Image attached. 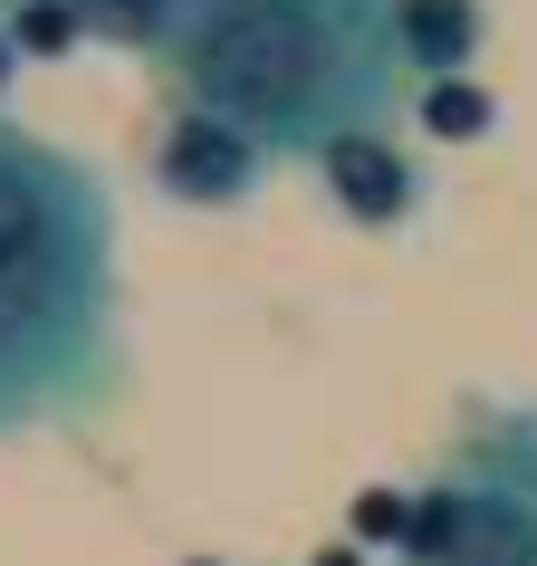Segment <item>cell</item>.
Instances as JSON below:
<instances>
[{"label":"cell","mask_w":537,"mask_h":566,"mask_svg":"<svg viewBox=\"0 0 537 566\" xmlns=\"http://www.w3.org/2000/svg\"><path fill=\"white\" fill-rule=\"evenodd\" d=\"M125 385L116 202L96 164L0 116V432L106 413Z\"/></svg>","instance_id":"obj_1"},{"label":"cell","mask_w":537,"mask_h":566,"mask_svg":"<svg viewBox=\"0 0 537 566\" xmlns=\"http://www.w3.org/2000/svg\"><path fill=\"white\" fill-rule=\"evenodd\" d=\"M164 96L250 125L278 164H307L356 125H413V77L385 0H182Z\"/></svg>","instance_id":"obj_2"},{"label":"cell","mask_w":537,"mask_h":566,"mask_svg":"<svg viewBox=\"0 0 537 566\" xmlns=\"http://www.w3.org/2000/svg\"><path fill=\"white\" fill-rule=\"evenodd\" d=\"M413 566H537V403H471L413 480Z\"/></svg>","instance_id":"obj_3"},{"label":"cell","mask_w":537,"mask_h":566,"mask_svg":"<svg viewBox=\"0 0 537 566\" xmlns=\"http://www.w3.org/2000/svg\"><path fill=\"white\" fill-rule=\"evenodd\" d=\"M145 164H154V192H164V202H182V211H240V202L268 182V164H278V154H268L250 125L164 96V125H154Z\"/></svg>","instance_id":"obj_4"},{"label":"cell","mask_w":537,"mask_h":566,"mask_svg":"<svg viewBox=\"0 0 537 566\" xmlns=\"http://www.w3.org/2000/svg\"><path fill=\"white\" fill-rule=\"evenodd\" d=\"M307 164H317L327 202L346 211L356 231H403V221H422V202H432V174H422V154L403 145V125H356V135L317 145Z\"/></svg>","instance_id":"obj_5"},{"label":"cell","mask_w":537,"mask_h":566,"mask_svg":"<svg viewBox=\"0 0 537 566\" xmlns=\"http://www.w3.org/2000/svg\"><path fill=\"white\" fill-rule=\"evenodd\" d=\"M393 49H403V77L432 87V77H471L480 49H489V10L480 0H385Z\"/></svg>","instance_id":"obj_6"},{"label":"cell","mask_w":537,"mask_h":566,"mask_svg":"<svg viewBox=\"0 0 537 566\" xmlns=\"http://www.w3.org/2000/svg\"><path fill=\"white\" fill-rule=\"evenodd\" d=\"M67 20H77V39H96V49L164 59L173 30H182V0H67Z\"/></svg>","instance_id":"obj_7"},{"label":"cell","mask_w":537,"mask_h":566,"mask_svg":"<svg viewBox=\"0 0 537 566\" xmlns=\"http://www.w3.org/2000/svg\"><path fill=\"white\" fill-rule=\"evenodd\" d=\"M413 125L432 145H480V135L499 125V106H489V87H471V77H432V87H413Z\"/></svg>","instance_id":"obj_8"},{"label":"cell","mask_w":537,"mask_h":566,"mask_svg":"<svg viewBox=\"0 0 537 566\" xmlns=\"http://www.w3.org/2000/svg\"><path fill=\"white\" fill-rule=\"evenodd\" d=\"M10 77H20V39H10V20H0V96H10Z\"/></svg>","instance_id":"obj_9"},{"label":"cell","mask_w":537,"mask_h":566,"mask_svg":"<svg viewBox=\"0 0 537 566\" xmlns=\"http://www.w3.org/2000/svg\"><path fill=\"white\" fill-rule=\"evenodd\" d=\"M393 566H413V557H393Z\"/></svg>","instance_id":"obj_10"}]
</instances>
